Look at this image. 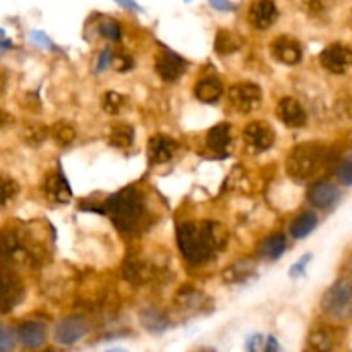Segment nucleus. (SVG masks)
Masks as SVG:
<instances>
[{"label":"nucleus","instance_id":"obj_21","mask_svg":"<svg viewBox=\"0 0 352 352\" xmlns=\"http://www.w3.org/2000/svg\"><path fill=\"white\" fill-rule=\"evenodd\" d=\"M336 347V336L329 327H316L306 339L305 352H332Z\"/></svg>","mask_w":352,"mask_h":352},{"label":"nucleus","instance_id":"obj_27","mask_svg":"<svg viewBox=\"0 0 352 352\" xmlns=\"http://www.w3.org/2000/svg\"><path fill=\"white\" fill-rule=\"evenodd\" d=\"M241 38L236 33L227 30H220L215 36V43L213 48L219 55H230L234 52H237L241 48Z\"/></svg>","mask_w":352,"mask_h":352},{"label":"nucleus","instance_id":"obj_45","mask_svg":"<svg viewBox=\"0 0 352 352\" xmlns=\"http://www.w3.org/2000/svg\"><path fill=\"white\" fill-rule=\"evenodd\" d=\"M306 6H308V9L311 10V12H318V10L323 9V3L322 0H305Z\"/></svg>","mask_w":352,"mask_h":352},{"label":"nucleus","instance_id":"obj_14","mask_svg":"<svg viewBox=\"0 0 352 352\" xmlns=\"http://www.w3.org/2000/svg\"><path fill=\"white\" fill-rule=\"evenodd\" d=\"M179 143L167 134H155L148 141V160L151 165L167 164L177 151Z\"/></svg>","mask_w":352,"mask_h":352},{"label":"nucleus","instance_id":"obj_43","mask_svg":"<svg viewBox=\"0 0 352 352\" xmlns=\"http://www.w3.org/2000/svg\"><path fill=\"white\" fill-rule=\"evenodd\" d=\"M265 352H280V344H278V340L275 339L274 336L268 337L267 347H265Z\"/></svg>","mask_w":352,"mask_h":352},{"label":"nucleus","instance_id":"obj_23","mask_svg":"<svg viewBox=\"0 0 352 352\" xmlns=\"http://www.w3.org/2000/svg\"><path fill=\"white\" fill-rule=\"evenodd\" d=\"M175 301H177V305L181 306L184 311H198V309H203L208 305L210 299H206V296L203 294V292L196 291L191 285H184V287L177 292Z\"/></svg>","mask_w":352,"mask_h":352},{"label":"nucleus","instance_id":"obj_2","mask_svg":"<svg viewBox=\"0 0 352 352\" xmlns=\"http://www.w3.org/2000/svg\"><path fill=\"white\" fill-rule=\"evenodd\" d=\"M102 213L110 217L113 226L124 234H133L143 223L146 215L143 195L136 188H124L116 195L109 196L103 203Z\"/></svg>","mask_w":352,"mask_h":352},{"label":"nucleus","instance_id":"obj_36","mask_svg":"<svg viewBox=\"0 0 352 352\" xmlns=\"http://www.w3.org/2000/svg\"><path fill=\"white\" fill-rule=\"evenodd\" d=\"M337 175H339V181L342 182L344 186L352 184V160L351 158L342 160V164L339 165V170H337Z\"/></svg>","mask_w":352,"mask_h":352},{"label":"nucleus","instance_id":"obj_30","mask_svg":"<svg viewBox=\"0 0 352 352\" xmlns=\"http://www.w3.org/2000/svg\"><path fill=\"white\" fill-rule=\"evenodd\" d=\"M21 134H23V140L30 146H40L48 138V127L41 122H28L23 127V133Z\"/></svg>","mask_w":352,"mask_h":352},{"label":"nucleus","instance_id":"obj_42","mask_svg":"<svg viewBox=\"0 0 352 352\" xmlns=\"http://www.w3.org/2000/svg\"><path fill=\"white\" fill-rule=\"evenodd\" d=\"M210 3H212V6L219 10H234L236 9V6L230 2H227V0H210Z\"/></svg>","mask_w":352,"mask_h":352},{"label":"nucleus","instance_id":"obj_5","mask_svg":"<svg viewBox=\"0 0 352 352\" xmlns=\"http://www.w3.org/2000/svg\"><path fill=\"white\" fill-rule=\"evenodd\" d=\"M261 98L263 93L256 82H237L229 89V102L237 113H251L260 107Z\"/></svg>","mask_w":352,"mask_h":352},{"label":"nucleus","instance_id":"obj_40","mask_svg":"<svg viewBox=\"0 0 352 352\" xmlns=\"http://www.w3.org/2000/svg\"><path fill=\"white\" fill-rule=\"evenodd\" d=\"M110 62H112V54H110V50H103L102 54H100L98 62H96V72L105 71L110 65Z\"/></svg>","mask_w":352,"mask_h":352},{"label":"nucleus","instance_id":"obj_17","mask_svg":"<svg viewBox=\"0 0 352 352\" xmlns=\"http://www.w3.org/2000/svg\"><path fill=\"white\" fill-rule=\"evenodd\" d=\"M45 195L50 201L58 203V205H65V203L71 201L72 189L62 172H52V174L47 175V179H45Z\"/></svg>","mask_w":352,"mask_h":352},{"label":"nucleus","instance_id":"obj_26","mask_svg":"<svg viewBox=\"0 0 352 352\" xmlns=\"http://www.w3.org/2000/svg\"><path fill=\"white\" fill-rule=\"evenodd\" d=\"M318 226V217L315 212H302L298 219L292 222L291 232L296 239H305Z\"/></svg>","mask_w":352,"mask_h":352},{"label":"nucleus","instance_id":"obj_29","mask_svg":"<svg viewBox=\"0 0 352 352\" xmlns=\"http://www.w3.org/2000/svg\"><path fill=\"white\" fill-rule=\"evenodd\" d=\"M285 246H287V241L284 234H274L261 244L260 254L268 260H278L285 253Z\"/></svg>","mask_w":352,"mask_h":352},{"label":"nucleus","instance_id":"obj_9","mask_svg":"<svg viewBox=\"0 0 352 352\" xmlns=\"http://www.w3.org/2000/svg\"><path fill=\"white\" fill-rule=\"evenodd\" d=\"M24 289L19 278L9 270L0 272V315L9 313L23 299Z\"/></svg>","mask_w":352,"mask_h":352},{"label":"nucleus","instance_id":"obj_48","mask_svg":"<svg viewBox=\"0 0 352 352\" xmlns=\"http://www.w3.org/2000/svg\"><path fill=\"white\" fill-rule=\"evenodd\" d=\"M6 86H7V74L6 71H0V93H3Z\"/></svg>","mask_w":352,"mask_h":352},{"label":"nucleus","instance_id":"obj_44","mask_svg":"<svg viewBox=\"0 0 352 352\" xmlns=\"http://www.w3.org/2000/svg\"><path fill=\"white\" fill-rule=\"evenodd\" d=\"M12 122H14V117L10 116L9 112H3V110H0V129H6V127L10 126Z\"/></svg>","mask_w":352,"mask_h":352},{"label":"nucleus","instance_id":"obj_12","mask_svg":"<svg viewBox=\"0 0 352 352\" xmlns=\"http://www.w3.org/2000/svg\"><path fill=\"white\" fill-rule=\"evenodd\" d=\"M155 69H157L158 76L164 81L174 82L184 74L186 71V60L172 50H164L157 55L155 60Z\"/></svg>","mask_w":352,"mask_h":352},{"label":"nucleus","instance_id":"obj_25","mask_svg":"<svg viewBox=\"0 0 352 352\" xmlns=\"http://www.w3.org/2000/svg\"><path fill=\"white\" fill-rule=\"evenodd\" d=\"M140 320L143 329L146 332L153 333V336H160V333L167 332L168 327H170V322H168L167 316L155 308H148L144 311H141Z\"/></svg>","mask_w":352,"mask_h":352},{"label":"nucleus","instance_id":"obj_16","mask_svg":"<svg viewBox=\"0 0 352 352\" xmlns=\"http://www.w3.org/2000/svg\"><path fill=\"white\" fill-rule=\"evenodd\" d=\"M272 55L277 58L280 64L296 65L302 58V48L299 41L292 36H278L272 43Z\"/></svg>","mask_w":352,"mask_h":352},{"label":"nucleus","instance_id":"obj_18","mask_svg":"<svg viewBox=\"0 0 352 352\" xmlns=\"http://www.w3.org/2000/svg\"><path fill=\"white\" fill-rule=\"evenodd\" d=\"M250 23L256 30H268L277 21L278 10L274 0H256L250 9Z\"/></svg>","mask_w":352,"mask_h":352},{"label":"nucleus","instance_id":"obj_10","mask_svg":"<svg viewBox=\"0 0 352 352\" xmlns=\"http://www.w3.org/2000/svg\"><path fill=\"white\" fill-rule=\"evenodd\" d=\"M320 62L332 74H344L352 64V54L346 45L333 43L320 54Z\"/></svg>","mask_w":352,"mask_h":352},{"label":"nucleus","instance_id":"obj_39","mask_svg":"<svg viewBox=\"0 0 352 352\" xmlns=\"http://www.w3.org/2000/svg\"><path fill=\"white\" fill-rule=\"evenodd\" d=\"M309 260H311V254H305V256H302L298 263L292 265L291 272H289V274H291V277L296 278V277H301V275H305Z\"/></svg>","mask_w":352,"mask_h":352},{"label":"nucleus","instance_id":"obj_32","mask_svg":"<svg viewBox=\"0 0 352 352\" xmlns=\"http://www.w3.org/2000/svg\"><path fill=\"white\" fill-rule=\"evenodd\" d=\"M19 195V184L9 175H0V206H7Z\"/></svg>","mask_w":352,"mask_h":352},{"label":"nucleus","instance_id":"obj_4","mask_svg":"<svg viewBox=\"0 0 352 352\" xmlns=\"http://www.w3.org/2000/svg\"><path fill=\"white\" fill-rule=\"evenodd\" d=\"M322 309L329 318L346 322L352 315V292L347 282H337L322 298Z\"/></svg>","mask_w":352,"mask_h":352},{"label":"nucleus","instance_id":"obj_13","mask_svg":"<svg viewBox=\"0 0 352 352\" xmlns=\"http://www.w3.org/2000/svg\"><path fill=\"white\" fill-rule=\"evenodd\" d=\"M275 112H277L280 122H284L289 127H302L308 120V113H306L302 103L298 98H292V96L280 98Z\"/></svg>","mask_w":352,"mask_h":352},{"label":"nucleus","instance_id":"obj_47","mask_svg":"<svg viewBox=\"0 0 352 352\" xmlns=\"http://www.w3.org/2000/svg\"><path fill=\"white\" fill-rule=\"evenodd\" d=\"M9 47H10V41L7 40L6 34H3V31L0 30V50H2V48H9Z\"/></svg>","mask_w":352,"mask_h":352},{"label":"nucleus","instance_id":"obj_46","mask_svg":"<svg viewBox=\"0 0 352 352\" xmlns=\"http://www.w3.org/2000/svg\"><path fill=\"white\" fill-rule=\"evenodd\" d=\"M116 2H119V3H122L124 7H127V9H133V10H138V12H140L141 10V7L138 6L136 2H134V0H116Z\"/></svg>","mask_w":352,"mask_h":352},{"label":"nucleus","instance_id":"obj_22","mask_svg":"<svg viewBox=\"0 0 352 352\" xmlns=\"http://www.w3.org/2000/svg\"><path fill=\"white\" fill-rule=\"evenodd\" d=\"M195 95L203 103H215L223 95V85L219 78H203L196 82Z\"/></svg>","mask_w":352,"mask_h":352},{"label":"nucleus","instance_id":"obj_31","mask_svg":"<svg viewBox=\"0 0 352 352\" xmlns=\"http://www.w3.org/2000/svg\"><path fill=\"white\" fill-rule=\"evenodd\" d=\"M48 134H52V138H54L60 146H69V144L76 140V129L71 124L64 122V120L55 122L54 126L48 129Z\"/></svg>","mask_w":352,"mask_h":352},{"label":"nucleus","instance_id":"obj_24","mask_svg":"<svg viewBox=\"0 0 352 352\" xmlns=\"http://www.w3.org/2000/svg\"><path fill=\"white\" fill-rule=\"evenodd\" d=\"M254 272H256V265H254V261L239 260L223 270L222 278L223 282H227V284H241V282H246Z\"/></svg>","mask_w":352,"mask_h":352},{"label":"nucleus","instance_id":"obj_49","mask_svg":"<svg viewBox=\"0 0 352 352\" xmlns=\"http://www.w3.org/2000/svg\"><path fill=\"white\" fill-rule=\"evenodd\" d=\"M105 352H127L126 349H120V347H117V349H109V351H105Z\"/></svg>","mask_w":352,"mask_h":352},{"label":"nucleus","instance_id":"obj_8","mask_svg":"<svg viewBox=\"0 0 352 352\" xmlns=\"http://www.w3.org/2000/svg\"><path fill=\"white\" fill-rule=\"evenodd\" d=\"M243 138L246 148L251 153H261V151L268 150L274 144L275 131L265 120H254V122L248 124L243 133Z\"/></svg>","mask_w":352,"mask_h":352},{"label":"nucleus","instance_id":"obj_19","mask_svg":"<svg viewBox=\"0 0 352 352\" xmlns=\"http://www.w3.org/2000/svg\"><path fill=\"white\" fill-rule=\"evenodd\" d=\"M47 330L40 322H24L17 327V340L28 349H38L45 344Z\"/></svg>","mask_w":352,"mask_h":352},{"label":"nucleus","instance_id":"obj_28","mask_svg":"<svg viewBox=\"0 0 352 352\" xmlns=\"http://www.w3.org/2000/svg\"><path fill=\"white\" fill-rule=\"evenodd\" d=\"M134 141V129L129 124H116V126L110 129L109 134V143L113 148H120V150H126L133 144Z\"/></svg>","mask_w":352,"mask_h":352},{"label":"nucleus","instance_id":"obj_15","mask_svg":"<svg viewBox=\"0 0 352 352\" xmlns=\"http://www.w3.org/2000/svg\"><path fill=\"white\" fill-rule=\"evenodd\" d=\"M339 188L330 181H318L309 188L308 201L315 208L330 210L339 201Z\"/></svg>","mask_w":352,"mask_h":352},{"label":"nucleus","instance_id":"obj_20","mask_svg":"<svg viewBox=\"0 0 352 352\" xmlns=\"http://www.w3.org/2000/svg\"><path fill=\"white\" fill-rule=\"evenodd\" d=\"M230 144V124L220 122L208 131L206 134V148L217 157H227V150Z\"/></svg>","mask_w":352,"mask_h":352},{"label":"nucleus","instance_id":"obj_33","mask_svg":"<svg viewBox=\"0 0 352 352\" xmlns=\"http://www.w3.org/2000/svg\"><path fill=\"white\" fill-rule=\"evenodd\" d=\"M126 105V96L117 91H107L102 96V109L110 116H117Z\"/></svg>","mask_w":352,"mask_h":352},{"label":"nucleus","instance_id":"obj_38","mask_svg":"<svg viewBox=\"0 0 352 352\" xmlns=\"http://www.w3.org/2000/svg\"><path fill=\"white\" fill-rule=\"evenodd\" d=\"M263 347V336L261 333H251L244 342V351L246 352H260Z\"/></svg>","mask_w":352,"mask_h":352},{"label":"nucleus","instance_id":"obj_6","mask_svg":"<svg viewBox=\"0 0 352 352\" xmlns=\"http://www.w3.org/2000/svg\"><path fill=\"white\" fill-rule=\"evenodd\" d=\"M0 261L9 265H23L30 261L23 236L14 229L0 230Z\"/></svg>","mask_w":352,"mask_h":352},{"label":"nucleus","instance_id":"obj_34","mask_svg":"<svg viewBox=\"0 0 352 352\" xmlns=\"http://www.w3.org/2000/svg\"><path fill=\"white\" fill-rule=\"evenodd\" d=\"M100 33H102V36H105L107 40H112V41H117L120 40V26L116 23V21H103L102 24H100Z\"/></svg>","mask_w":352,"mask_h":352},{"label":"nucleus","instance_id":"obj_37","mask_svg":"<svg viewBox=\"0 0 352 352\" xmlns=\"http://www.w3.org/2000/svg\"><path fill=\"white\" fill-rule=\"evenodd\" d=\"M110 64L116 65L117 71L126 72V71H129L131 67H133L134 62H133V58H131L127 54H119V55H116V57H112V62H110Z\"/></svg>","mask_w":352,"mask_h":352},{"label":"nucleus","instance_id":"obj_1","mask_svg":"<svg viewBox=\"0 0 352 352\" xmlns=\"http://www.w3.org/2000/svg\"><path fill=\"white\" fill-rule=\"evenodd\" d=\"M229 241V230L217 222H184L177 227V244L191 265H205Z\"/></svg>","mask_w":352,"mask_h":352},{"label":"nucleus","instance_id":"obj_7","mask_svg":"<svg viewBox=\"0 0 352 352\" xmlns=\"http://www.w3.org/2000/svg\"><path fill=\"white\" fill-rule=\"evenodd\" d=\"M160 272L162 268H158L157 265L151 263V261L146 260V258L133 256V258H127L126 263H124L122 277L126 278L129 284L143 285V284H148V282L155 280L158 275H162Z\"/></svg>","mask_w":352,"mask_h":352},{"label":"nucleus","instance_id":"obj_11","mask_svg":"<svg viewBox=\"0 0 352 352\" xmlns=\"http://www.w3.org/2000/svg\"><path fill=\"white\" fill-rule=\"evenodd\" d=\"M88 333V323L81 316H69L64 318L55 329V340L60 346H72L82 340Z\"/></svg>","mask_w":352,"mask_h":352},{"label":"nucleus","instance_id":"obj_50","mask_svg":"<svg viewBox=\"0 0 352 352\" xmlns=\"http://www.w3.org/2000/svg\"><path fill=\"white\" fill-rule=\"evenodd\" d=\"M198 352H217L215 349H201V351H198Z\"/></svg>","mask_w":352,"mask_h":352},{"label":"nucleus","instance_id":"obj_35","mask_svg":"<svg viewBox=\"0 0 352 352\" xmlns=\"http://www.w3.org/2000/svg\"><path fill=\"white\" fill-rule=\"evenodd\" d=\"M16 347V336L7 327H0V352H12Z\"/></svg>","mask_w":352,"mask_h":352},{"label":"nucleus","instance_id":"obj_41","mask_svg":"<svg viewBox=\"0 0 352 352\" xmlns=\"http://www.w3.org/2000/svg\"><path fill=\"white\" fill-rule=\"evenodd\" d=\"M30 38H31V41H33V43L38 45V47L48 48L52 45L50 40H48V38L45 36L43 33H41V31H33V33L30 34Z\"/></svg>","mask_w":352,"mask_h":352},{"label":"nucleus","instance_id":"obj_3","mask_svg":"<svg viewBox=\"0 0 352 352\" xmlns=\"http://www.w3.org/2000/svg\"><path fill=\"white\" fill-rule=\"evenodd\" d=\"M325 167V150L318 144H301L291 151L285 162L287 174L296 181H308Z\"/></svg>","mask_w":352,"mask_h":352}]
</instances>
